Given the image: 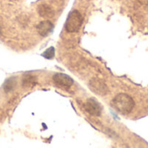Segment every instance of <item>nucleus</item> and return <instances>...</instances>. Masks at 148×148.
<instances>
[{
	"label": "nucleus",
	"instance_id": "f257e3e1",
	"mask_svg": "<svg viewBox=\"0 0 148 148\" xmlns=\"http://www.w3.org/2000/svg\"><path fill=\"white\" fill-rule=\"evenodd\" d=\"M134 100L126 93H120L113 99V106L121 113L127 114L133 111L134 107Z\"/></svg>",
	"mask_w": 148,
	"mask_h": 148
},
{
	"label": "nucleus",
	"instance_id": "f03ea898",
	"mask_svg": "<svg viewBox=\"0 0 148 148\" xmlns=\"http://www.w3.org/2000/svg\"><path fill=\"white\" fill-rule=\"evenodd\" d=\"M82 20L83 18L82 14L78 10H73L72 12L69 13L66 20V24H65L66 31L70 33L78 31L82 24Z\"/></svg>",
	"mask_w": 148,
	"mask_h": 148
},
{
	"label": "nucleus",
	"instance_id": "7ed1b4c3",
	"mask_svg": "<svg viewBox=\"0 0 148 148\" xmlns=\"http://www.w3.org/2000/svg\"><path fill=\"white\" fill-rule=\"evenodd\" d=\"M85 110L93 116H100L101 114L102 106L95 99H89L87 100L84 106Z\"/></svg>",
	"mask_w": 148,
	"mask_h": 148
},
{
	"label": "nucleus",
	"instance_id": "20e7f679",
	"mask_svg": "<svg viewBox=\"0 0 148 148\" xmlns=\"http://www.w3.org/2000/svg\"><path fill=\"white\" fill-rule=\"evenodd\" d=\"M89 86L94 92H95L96 94H99V95L104 96L108 92V88L107 85L103 81L97 79H92L89 83Z\"/></svg>",
	"mask_w": 148,
	"mask_h": 148
},
{
	"label": "nucleus",
	"instance_id": "39448f33",
	"mask_svg": "<svg viewBox=\"0 0 148 148\" xmlns=\"http://www.w3.org/2000/svg\"><path fill=\"white\" fill-rule=\"evenodd\" d=\"M53 80L60 87H70L74 83L69 76L63 73H56L53 76Z\"/></svg>",
	"mask_w": 148,
	"mask_h": 148
},
{
	"label": "nucleus",
	"instance_id": "423d86ee",
	"mask_svg": "<svg viewBox=\"0 0 148 148\" xmlns=\"http://www.w3.org/2000/svg\"><path fill=\"white\" fill-rule=\"evenodd\" d=\"M36 30L41 36L47 37L52 33L54 30V24L49 20H44L38 24V25L36 26Z\"/></svg>",
	"mask_w": 148,
	"mask_h": 148
},
{
	"label": "nucleus",
	"instance_id": "0eeeda50",
	"mask_svg": "<svg viewBox=\"0 0 148 148\" xmlns=\"http://www.w3.org/2000/svg\"><path fill=\"white\" fill-rule=\"evenodd\" d=\"M38 13L42 17H50L51 16H53L54 11H53L52 8L49 5H48V4H41L38 7Z\"/></svg>",
	"mask_w": 148,
	"mask_h": 148
},
{
	"label": "nucleus",
	"instance_id": "6e6552de",
	"mask_svg": "<svg viewBox=\"0 0 148 148\" xmlns=\"http://www.w3.org/2000/svg\"><path fill=\"white\" fill-rule=\"evenodd\" d=\"M23 87H32L36 84V78L31 74H25L23 78Z\"/></svg>",
	"mask_w": 148,
	"mask_h": 148
},
{
	"label": "nucleus",
	"instance_id": "1a4fd4ad",
	"mask_svg": "<svg viewBox=\"0 0 148 148\" xmlns=\"http://www.w3.org/2000/svg\"><path fill=\"white\" fill-rule=\"evenodd\" d=\"M16 85V79L14 78H10V79H8L4 85H3V90L6 92H9L10 91H12L14 89Z\"/></svg>",
	"mask_w": 148,
	"mask_h": 148
},
{
	"label": "nucleus",
	"instance_id": "9d476101",
	"mask_svg": "<svg viewBox=\"0 0 148 148\" xmlns=\"http://www.w3.org/2000/svg\"><path fill=\"white\" fill-rule=\"evenodd\" d=\"M55 56V48L54 47H50L48 50H46L43 53H42V57H44L47 59H51L53 58Z\"/></svg>",
	"mask_w": 148,
	"mask_h": 148
},
{
	"label": "nucleus",
	"instance_id": "9b49d317",
	"mask_svg": "<svg viewBox=\"0 0 148 148\" xmlns=\"http://www.w3.org/2000/svg\"><path fill=\"white\" fill-rule=\"evenodd\" d=\"M138 1H139L141 4H143V5L148 7V0H138Z\"/></svg>",
	"mask_w": 148,
	"mask_h": 148
}]
</instances>
